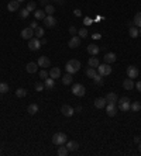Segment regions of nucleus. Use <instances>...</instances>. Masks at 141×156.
<instances>
[{
  "instance_id": "nucleus-1",
  "label": "nucleus",
  "mask_w": 141,
  "mask_h": 156,
  "mask_svg": "<svg viewBox=\"0 0 141 156\" xmlns=\"http://www.w3.org/2000/svg\"><path fill=\"white\" fill-rule=\"evenodd\" d=\"M80 69V62L78 61V59H71L69 62L65 65V70L66 73H71V75H74L76 73L78 70Z\"/></svg>"
},
{
  "instance_id": "nucleus-2",
  "label": "nucleus",
  "mask_w": 141,
  "mask_h": 156,
  "mask_svg": "<svg viewBox=\"0 0 141 156\" xmlns=\"http://www.w3.org/2000/svg\"><path fill=\"white\" fill-rule=\"evenodd\" d=\"M66 141H68V136L64 134V132H56L54 136H52V144L56 146L59 145H65Z\"/></svg>"
},
{
  "instance_id": "nucleus-3",
  "label": "nucleus",
  "mask_w": 141,
  "mask_h": 156,
  "mask_svg": "<svg viewBox=\"0 0 141 156\" xmlns=\"http://www.w3.org/2000/svg\"><path fill=\"white\" fill-rule=\"evenodd\" d=\"M72 93L75 94V96H78V97H82V96H85V93H86V90H85V86L80 83H76L72 86Z\"/></svg>"
},
{
  "instance_id": "nucleus-4",
  "label": "nucleus",
  "mask_w": 141,
  "mask_h": 156,
  "mask_svg": "<svg viewBox=\"0 0 141 156\" xmlns=\"http://www.w3.org/2000/svg\"><path fill=\"white\" fill-rule=\"evenodd\" d=\"M130 99L129 97H121L119 100V108L121 111H129L130 110Z\"/></svg>"
},
{
  "instance_id": "nucleus-5",
  "label": "nucleus",
  "mask_w": 141,
  "mask_h": 156,
  "mask_svg": "<svg viewBox=\"0 0 141 156\" xmlns=\"http://www.w3.org/2000/svg\"><path fill=\"white\" fill-rule=\"evenodd\" d=\"M28 48H30V51H38L41 48V41L33 37L31 40H28Z\"/></svg>"
},
{
  "instance_id": "nucleus-6",
  "label": "nucleus",
  "mask_w": 141,
  "mask_h": 156,
  "mask_svg": "<svg viewBox=\"0 0 141 156\" xmlns=\"http://www.w3.org/2000/svg\"><path fill=\"white\" fill-rule=\"evenodd\" d=\"M98 72H99V75H102V76H107V75L111 73V66H110L109 63L99 65V66H98Z\"/></svg>"
},
{
  "instance_id": "nucleus-7",
  "label": "nucleus",
  "mask_w": 141,
  "mask_h": 156,
  "mask_svg": "<svg viewBox=\"0 0 141 156\" xmlns=\"http://www.w3.org/2000/svg\"><path fill=\"white\" fill-rule=\"evenodd\" d=\"M44 24H45V27H48V28H52L56 25V18H55L54 16H45V18H44Z\"/></svg>"
},
{
  "instance_id": "nucleus-8",
  "label": "nucleus",
  "mask_w": 141,
  "mask_h": 156,
  "mask_svg": "<svg viewBox=\"0 0 141 156\" xmlns=\"http://www.w3.org/2000/svg\"><path fill=\"white\" fill-rule=\"evenodd\" d=\"M34 37V30L33 28H30V27H27V28H24L21 31V38L23 40H31Z\"/></svg>"
},
{
  "instance_id": "nucleus-9",
  "label": "nucleus",
  "mask_w": 141,
  "mask_h": 156,
  "mask_svg": "<svg viewBox=\"0 0 141 156\" xmlns=\"http://www.w3.org/2000/svg\"><path fill=\"white\" fill-rule=\"evenodd\" d=\"M106 113H107L109 117H114V115L117 114L116 104H113V103H107V104H106Z\"/></svg>"
},
{
  "instance_id": "nucleus-10",
  "label": "nucleus",
  "mask_w": 141,
  "mask_h": 156,
  "mask_svg": "<svg viewBox=\"0 0 141 156\" xmlns=\"http://www.w3.org/2000/svg\"><path fill=\"white\" fill-rule=\"evenodd\" d=\"M61 113L65 115V117H72V115H74V113H75V110H74L71 105L65 104V105H62V107H61Z\"/></svg>"
},
{
  "instance_id": "nucleus-11",
  "label": "nucleus",
  "mask_w": 141,
  "mask_h": 156,
  "mask_svg": "<svg viewBox=\"0 0 141 156\" xmlns=\"http://www.w3.org/2000/svg\"><path fill=\"white\" fill-rule=\"evenodd\" d=\"M68 45H69V48H78L79 45H80V37L79 35H74V37H71V40L68 42Z\"/></svg>"
},
{
  "instance_id": "nucleus-12",
  "label": "nucleus",
  "mask_w": 141,
  "mask_h": 156,
  "mask_svg": "<svg viewBox=\"0 0 141 156\" xmlns=\"http://www.w3.org/2000/svg\"><path fill=\"white\" fill-rule=\"evenodd\" d=\"M127 76H129L130 79L138 77V68H135V66H129V68H127Z\"/></svg>"
},
{
  "instance_id": "nucleus-13",
  "label": "nucleus",
  "mask_w": 141,
  "mask_h": 156,
  "mask_svg": "<svg viewBox=\"0 0 141 156\" xmlns=\"http://www.w3.org/2000/svg\"><path fill=\"white\" fill-rule=\"evenodd\" d=\"M37 63H38L40 68H48V66L51 65V61H50L47 56H40L38 61H37Z\"/></svg>"
},
{
  "instance_id": "nucleus-14",
  "label": "nucleus",
  "mask_w": 141,
  "mask_h": 156,
  "mask_svg": "<svg viewBox=\"0 0 141 156\" xmlns=\"http://www.w3.org/2000/svg\"><path fill=\"white\" fill-rule=\"evenodd\" d=\"M65 146L68 148V151H69V152H75V151L79 149V144H78L76 141H66Z\"/></svg>"
},
{
  "instance_id": "nucleus-15",
  "label": "nucleus",
  "mask_w": 141,
  "mask_h": 156,
  "mask_svg": "<svg viewBox=\"0 0 141 156\" xmlns=\"http://www.w3.org/2000/svg\"><path fill=\"white\" fill-rule=\"evenodd\" d=\"M116 53H113V52H107L105 56H103V59H105V63H113V62H116Z\"/></svg>"
},
{
  "instance_id": "nucleus-16",
  "label": "nucleus",
  "mask_w": 141,
  "mask_h": 156,
  "mask_svg": "<svg viewBox=\"0 0 141 156\" xmlns=\"http://www.w3.org/2000/svg\"><path fill=\"white\" fill-rule=\"evenodd\" d=\"M19 7H20V1H17V0H11L7 4V10L9 11H17Z\"/></svg>"
},
{
  "instance_id": "nucleus-17",
  "label": "nucleus",
  "mask_w": 141,
  "mask_h": 156,
  "mask_svg": "<svg viewBox=\"0 0 141 156\" xmlns=\"http://www.w3.org/2000/svg\"><path fill=\"white\" fill-rule=\"evenodd\" d=\"M61 76H62V73H61L59 68H52L50 70V77H52V79H59Z\"/></svg>"
},
{
  "instance_id": "nucleus-18",
  "label": "nucleus",
  "mask_w": 141,
  "mask_h": 156,
  "mask_svg": "<svg viewBox=\"0 0 141 156\" xmlns=\"http://www.w3.org/2000/svg\"><path fill=\"white\" fill-rule=\"evenodd\" d=\"M106 104H107V101H106V99H103V97H99V99L95 100V107H96V108H105Z\"/></svg>"
},
{
  "instance_id": "nucleus-19",
  "label": "nucleus",
  "mask_w": 141,
  "mask_h": 156,
  "mask_svg": "<svg viewBox=\"0 0 141 156\" xmlns=\"http://www.w3.org/2000/svg\"><path fill=\"white\" fill-rule=\"evenodd\" d=\"M99 47L98 45H95V44H90V45H87V52L92 55V56H95V55H98L99 53Z\"/></svg>"
},
{
  "instance_id": "nucleus-20",
  "label": "nucleus",
  "mask_w": 141,
  "mask_h": 156,
  "mask_svg": "<svg viewBox=\"0 0 141 156\" xmlns=\"http://www.w3.org/2000/svg\"><path fill=\"white\" fill-rule=\"evenodd\" d=\"M44 86H45V89H48V90L54 89L55 87V79H52V77H47L45 82H44Z\"/></svg>"
},
{
  "instance_id": "nucleus-21",
  "label": "nucleus",
  "mask_w": 141,
  "mask_h": 156,
  "mask_svg": "<svg viewBox=\"0 0 141 156\" xmlns=\"http://www.w3.org/2000/svg\"><path fill=\"white\" fill-rule=\"evenodd\" d=\"M37 66H38V63L28 62V63H27V66H25V70H27L28 73H35V72H37Z\"/></svg>"
},
{
  "instance_id": "nucleus-22",
  "label": "nucleus",
  "mask_w": 141,
  "mask_h": 156,
  "mask_svg": "<svg viewBox=\"0 0 141 156\" xmlns=\"http://www.w3.org/2000/svg\"><path fill=\"white\" fill-rule=\"evenodd\" d=\"M45 10H41V9H37V10L34 11V17L37 18V20H44L45 18Z\"/></svg>"
},
{
  "instance_id": "nucleus-23",
  "label": "nucleus",
  "mask_w": 141,
  "mask_h": 156,
  "mask_svg": "<svg viewBox=\"0 0 141 156\" xmlns=\"http://www.w3.org/2000/svg\"><path fill=\"white\" fill-rule=\"evenodd\" d=\"M117 100H119V97H117V94H116V93H109L107 96H106V101H107V103L116 104Z\"/></svg>"
},
{
  "instance_id": "nucleus-24",
  "label": "nucleus",
  "mask_w": 141,
  "mask_h": 156,
  "mask_svg": "<svg viewBox=\"0 0 141 156\" xmlns=\"http://www.w3.org/2000/svg\"><path fill=\"white\" fill-rule=\"evenodd\" d=\"M38 110H40V108H38V105H37V104H30V105H28V108H27V113H28L30 115H34V114H37V113H38Z\"/></svg>"
},
{
  "instance_id": "nucleus-25",
  "label": "nucleus",
  "mask_w": 141,
  "mask_h": 156,
  "mask_svg": "<svg viewBox=\"0 0 141 156\" xmlns=\"http://www.w3.org/2000/svg\"><path fill=\"white\" fill-rule=\"evenodd\" d=\"M123 87L126 89V90H131L133 87H134V82H133V79H126L124 82H123Z\"/></svg>"
},
{
  "instance_id": "nucleus-26",
  "label": "nucleus",
  "mask_w": 141,
  "mask_h": 156,
  "mask_svg": "<svg viewBox=\"0 0 141 156\" xmlns=\"http://www.w3.org/2000/svg\"><path fill=\"white\" fill-rule=\"evenodd\" d=\"M87 65H89L90 68H95V69H96V68H98L100 63H99V59H98V58H93V56H92V58H89V61H87Z\"/></svg>"
},
{
  "instance_id": "nucleus-27",
  "label": "nucleus",
  "mask_w": 141,
  "mask_h": 156,
  "mask_svg": "<svg viewBox=\"0 0 141 156\" xmlns=\"http://www.w3.org/2000/svg\"><path fill=\"white\" fill-rule=\"evenodd\" d=\"M133 24L135 25V27H138L141 28V11H138L135 16H134V20H133Z\"/></svg>"
},
{
  "instance_id": "nucleus-28",
  "label": "nucleus",
  "mask_w": 141,
  "mask_h": 156,
  "mask_svg": "<svg viewBox=\"0 0 141 156\" xmlns=\"http://www.w3.org/2000/svg\"><path fill=\"white\" fill-rule=\"evenodd\" d=\"M72 80H74V79H72V75H71V73H66L65 76H62V83L65 84V86L71 84L72 83Z\"/></svg>"
},
{
  "instance_id": "nucleus-29",
  "label": "nucleus",
  "mask_w": 141,
  "mask_h": 156,
  "mask_svg": "<svg viewBox=\"0 0 141 156\" xmlns=\"http://www.w3.org/2000/svg\"><path fill=\"white\" fill-rule=\"evenodd\" d=\"M59 156H66L68 153H69V151H68V148L64 145H59V148H58V152H56Z\"/></svg>"
},
{
  "instance_id": "nucleus-30",
  "label": "nucleus",
  "mask_w": 141,
  "mask_h": 156,
  "mask_svg": "<svg viewBox=\"0 0 141 156\" xmlns=\"http://www.w3.org/2000/svg\"><path fill=\"white\" fill-rule=\"evenodd\" d=\"M34 37H35V38H38V40H40V38H43V37H44V28H41V27H37V28L34 30Z\"/></svg>"
},
{
  "instance_id": "nucleus-31",
  "label": "nucleus",
  "mask_w": 141,
  "mask_h": 156,
  "mask_svg": "<svg viewBox=\"0 0 141 156\" xmlns=\"http://www.w3.org/2000/svg\"><path fill=\"white\" fill-rule=\"evenodd\" d=\"M129 34H130L131 38H137V37H138V28L131 25L130 28H129Z\"/></svg>"
},
{
  "instance_id": "nucleus-32",
  "label": "nucleus",
  "mask_w": 141,
  "mask_h": 156,
  "mask_svg": "<svg viewBox=\"0 0 141 156\" xmlns=\"http://www.w3.org/2000/svg\"><path fill=\"white\" fill-rule=\"evenodd\" d=\"M130 110L131 111H134V113H138L141 110V103L140 101H134V103L130 105Z\"/></svg>"
},
{
  "instance_id": "nucleus-33",
  "label": "nucleus",
  "mask_w": 141,
  "mask_h": 156,
  "mask_svg": "<svg viewBox=\"0 0 141 156\" xmlns=\"http://www.w3.org/2000/svg\"><path fill=\"white\" fill-rule=\"evenodd\" d=\"M96 75H98V73H96V69H95V68H90V66H89V68L86 69V76H87V77L93 79Z\"/></svg>"
},
{
  "instance_id": "nucleus-34",
  "label": "nucleus",
  "mask_w": 141,
  "mask_h": 156,
  "mask_svg": "<svg viewBox=\"0 0 141 156\" xmlns=\"http://www.w3.org/2000/svg\"><path fill=\"white\" fill-rule=\"evenodd\" d=\"M44 10H45V14H47V16H52V14L55 13V7L54 6H51V4H47Z\"/></svg>"
},
{
  "instance_id": "nucleus-35",
  "label": "nucleus",
  "mask_w": 141,
  "mask_h": 156,
  "mask_svg": "<svg viewBox=\"0 0 141 156\" xmlns=\"http://www.w3.org/2000/svg\"><path fill=\"white\" fill-rule=\"evenodd\" d=\"M16 96H17V97H20V99H21V97H25V96H27V90L20 87V89H17V90H16Z\"/></svg>"
},
{
  "instance_id": "nucleus-36",
  "label": "nucleus",
  "mask_w": 141,
  "mask_h": 156,
  "mask_svg": "<svg viewBox=\"0 0 141 156\" xmlns=\"http://www.w3.org/2000/svg\"><path fill=\"white\" fill-rule=\"evenodd\" d=\"M25 9H27L28 11H35V10H37V6H35V3H34V1H28V3H27V6H25Z\"/></svg>"
},
{
  "instance_id": "nucleus-37",
  "label": "nucleus",
  "mask_w": 141,
  "mask_h": 156,
  "mask_svg": "<svg viewBox=\"0 0 141 156\" xmlns=\"http://www.w3.org/2000/svg\"><path fill=\"white\" fill-rule=\"evenodd\" d=\"M9 92V84L7 83H0V93H7Z\"/></svg>"
},
{
  "instance_id": "nucleus-38",
  "label": "nucleus",
  "mask_w": 141,
  "mask_h": 156,
  "mask_svg": "<svg viewBox=\"0 0 141 156\" xmlns=\"http://www.w3.org/2000/svg\"><path fill=\"white\" fill-rule=\"evenodd\" d=\"M34 87H35V90H37V92H43L45 86H44V83H41V82H35Z\"/></svg>"
},
{
  "instance_id": "nucleus-39",
  "label": "nucleus",
  "mask_w": 141,
  "mask_h": 156,
  "mask_svg": "<svg viewBox=\"0 0 141 156\" xmlns=\"http://www.w3.org/2000/svg\"><path fill=\"white\" fill-rule=\"evenodd\" d=\"M78 35H79L80 38H86L87 37V30L86 28H80V30L78 31Z\"/></svg>"
},
{
  "instance_id": "nucleus-40",
  "label": "nucleus",
  "mask_w": 141,
  "mask_h": 156,
  "mask_svg": "<svg viewBox=\"0 0 141 156\" xmlns=\"http://www.w3.org/2000/svg\"><path fill=\"white\" fill-rule=\"evenodd\" d=\"M28 16H30V11L27 10V9H23V10L20 11V17H21V18H27Z\"/></svg>"
},
{
  "instance_id": "nucleus-41",
  "label": "nucleus",
  "mask_w": 141,
  "mask_h": 156,
  "mask_svg": "<svg viewBox=\"0 0 141 156\" xmlns=\"http://www.w3.org/2000/svg\"><path fill=\"white\" fill-rule=\"evenodd\" d=\"M38 75H40V77H41V79H44V80H45V79H47V77H48V76H50V73L47 72V70H40V73H38Z\"/></svg>"
},
{
  "instance_id": "nucleus-42",
  "label": "nucleus",
  "mask_w": 141,
  "mask_h": 156,
  "mask_svg": "<svg viewBox=\"0 0 141 156\" xmlns=\"http://www.w3.org/2000/svg\"><path fill=\"white\" fill-rule=\"evenodd\" d=\"M102 77H103L102 75H96V76L93 77V80H95V82H96L98 84H103V80H102Z\"/></svg>"
},
{
  "instance_id": "nucleus-43",
  "label": "nucleus",
  "mask_w": 141,
  "mask_h": 156,
  "mask_svg": "<svg viewBox=\"0 0 141 156\" xmlns=\"http://www.w3.org/2000/svg\"><path fill=\"white\" fill-rule=\"evenodd\" d=\"M74 14H75L76 17H80V16H82V11L79 10V9H75V10H74Z\"/></svg>"
},
{
  "instance_id": "nucleus-44",
  "label": "nucleus",
  "mask_w": 141,
  "mask_h": 156,
  "mask_svg": "<svg viewBox=\"0 0 141 156\" xmlns=\"http://www.w3.org/2000/svg\"><path fill=\"white\" fill-rule=\"evenodd\" d=\"M69 32H71L72 35H75V34H76L78 31H76V28L74 27V25H71V27H69Z\"/></svg>"
},
{
  "instance_id": "nucleus-45",
  "label": "nucleus",
  "mask_w": 141,
  "mask_h": 156,
  "mask_svg": "<svg viewBox=\"0 0 141 156\" xmlns=\"http://www.w3.org/2000/svg\"><path fill=\"white\" fill-rule=\"evenodd\" d=\"M85 24H86V25H90V24H92V23H93V21H92V18H89V17H85Z\"/></svg>"
},
{
  "instance_id": "nucleus-46",
  "label": "nucleus",
  "mask_w": 141,
  "mask_h": 156,
  "mask_svg": "<svg viewBox=\"0 0 141 156\" xmlns=\"http://www.w3.org/2000/svg\"><path fill=\"white\" fill-rule=\"evenodd\" d=\"M37 27H38V25H37V23H35V21H33V23L30 24V28H33V30H35Z\"/></svg>"
},
{
  "instance_id": "nucleus-47",
  "label": "nucleus",
  "mask_w": 141,
  "mask_h": 156,
  "mask_svg": "<svg viewBox=\"0 0 141 156\" xmlns=\"http://www.w3.org/2000/svg\"><path fill=\"white\" fill-rule=\"evenodd\" d=\"M134 86L137 87V90H138V92H140V93H141V82H137V83L134 84Z\"/></svg>"
},
{
  "instance_id": "nucleus-48",
  "label": "nucleus",
  "mask_w": 141,
  "mask_h": 156,
  "mask_svg": "<svg viewBox=\"0 0 141 156\" xmlns=\"http://www.w3.org/2000/svg\"><path fill=\"white\" fill-rule=\"evenodd\" d=\"M40 3L44 4V6H47V4H48V0H40Z\"/></svg>"
},
{
  "instance_id": "nucleus-49",
  "label": "nucleus",
  "mask_w": 141,
  "mask_h": 156,
  "mask_svg": "<svg viewBox=\"0 0 141 156\" xmlns=\"http://www.w3.org/2000/svg\"><path fill=\"white\" fill-rule=\"evenodd\" d=\"M134 142H137V144H140L141 141H140V136H135V138H134Z\"/></svg>"
},
{
  "instance_id": "nucleus-50",
  "label": "nucleus",
  "mask_w": 141,
  "mask_h": 156,
  "mask_svg": "<svg viewBox=\"0 0 141 156\" xmlns=\"http://www.w3.org/2000/svg\"><path fill=\"white\" fill-rule=\"evenodd\" d=\"M93 38H95V40H100V34H95Z\"/></svg>"
},
{
  "instance_id": "nucleus-51",
  "label": "nucleus",
  "mask_w": 141,
  "mask_h": 156,
  "mask_svg": "<svg viewBox=\"0 0 141 156\" xmlns=\"http://www.w3.org/2000/svg\"><path fill=\"white\" fill-rule=\"evenodd\" d=\"M138 151H140V153H141V142L138 144Z\"/></svg>"
},
{
  "instance_id": "nucleus-52",
  "label": "nucleus",
  "mask_w": 141,
  "mask_h": 156,
  "mask_svg": "<svg viewBox=\"0 0 141 156\" xmlns=\"http://www.w3.org/2000/svg\"><path fill=\"white\" fill-rule=\"evenodd\" d=\"M54 1H56V3H62V0H54Z\"/></svg>"
},
{
  "instance_id": "nucleus-53",
  "label": "nucleus",
  "mask_w": 141,
  "mask_h": 156,
  "mask_svg": "<svg viewBox=\"0 0 141 156\" xmlns=\"http://www.w3.org/2000/svg\"><path fill=\"white\" fill-rule=\"evenodd\" d=\"M138 37H141V28L138 30Z\"/></svg>"
},
{
  "instance_id": "nucleus-54",
  "label": "nucleus",
  "mask_w": 141,
  "mask_h": 156,
  "mask_svg": "<svg viewBox=\"0 0 141 156\" xmlns=\"http://www.w3.org/2000/svg\"><path fill=\"white\" fill-rule=\"evenodd\" d=\"M17 1H25V0H17Z\"/></svg>"
},
{
  "instance_id": "nucleus-55",
  "label": "nucleus",
  "mask_w": 141,
  "mask_h": 156,
  "mask_svg": "<svg viewBox=\"0 0 141 156\" xmlns=\"http://www.w3.org/2000/svg\"><path fill=\"white\" fill-rule=\"evenodd\" d=\"M0 153H1V148H0Z\"/></svg>"
}]
</instances>
